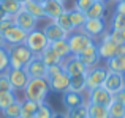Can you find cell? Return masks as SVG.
Wrapping results in <instances>:
<instances>
[{
    "instance_id": "cell-1",
    "label": "cell",
    "mask_w": 125,
    "mask_h": 118,
    "mask_svg": "<svg viewBox=\"0 0 125 118\" xmlns=\"http://www.w3.org/2000/svg\"><path fill=\"white\" fill-rule=\"evenodd\" d=\"M49 91H51V87H49L48 79L41 77V79H29L22 93H24V99H30L40 104L48 99Z\"/></svg>"
},
{
    "instance_id": "cell-2",
    "label": "cell",
    "mask_w": 125,
    "mask_h": 118,
    "mask_svg": "<svg viewBox=\"0 0 125 118\" xmlns=\"http://www.w3.org/2000/svg\"><path fill=\"white\" fill-rule=\"evenodd\" d=\"M10 58V68L11 69H24L27 63L33 58L32 51L25 44H11L6 46Z\"/></svg>"
},
{
    "instance_id": "cell-3",
    "label": "cell",
    "mask_w": 125,
    "mask_h": 118,
    "mask_svg": "<svg viewBox=\"0 0 125 118\" xmlns=\"http://www.w3.org/2000/svg\"><path fill=\"white\" fill-rule=\"evenodd\" d=\"M68 44H70V51L71 55H79L84 49H87L92 42H95V39L92 36H89L87 33H84L83 30H74L73 33L68 35Z\"/></svg>"
},
{
    "instance_id": "cell-4",
    "label": "cell",
    "mask_w": 125,
    "mask_h": 118,
    "mask_svg": "<svg viewBox=\"0 0 125 118\" xmlns=\"http://www.w3.org/2000/svg\"><path fill=\"white\" fill-rule=\"evenodd\" d=\"M24 44L30 49L33 55H40L41 52L49 46V41H48V38H46L44 32L35 28V30H32V32L27 33V38H25Z\"/></svg>"
},
{
    "instance_id": "cell-5",
    "label": "cell",
    "mask_w": 125,
    "mask_h": 118,
    "mask_svg": "<svg viewBox=\"0 0 125 118\" xmlns=\"http://www.w3.org/2000/svg\"><path fill=\"white\" fill-rule=\"evenodd\" d=\"M108 76V68L106 66H94L89 68L87 73H85V85H87V90H94V88L103 87L104 79Z\"/></svg>"
},
{
    "instance_id": "cell-6",
    "label": "cell",
    "mask_w": 125,
    "mask_h": 118,
    "mask_svg": "<svg viewBox=\"0 0 125 118\" xmlns=\"http://www.w3.org/2000/svg\"><path fill=\"white\" fill-rule=\"evenodd\" d=\"M114 94H111L104 87H98L94 90H87V102L89 104H98V106H104L108 107L111 102L114 101Z\"/></svg>"
},
{
    "instance_id": "cell-7",
    "label": "cell",
    "mask_w": 125,
    "mask_h": 118,
    "mask_svg": "<svg viewBox=\"0 0 125 118\" xmlns=\"http://www.w3.org/2000/svg\"><path fill=\"white\" fill-rule=\"evenodd\" d=\"M97 49H98V55H100L101 60H109V58L116 57L117 42H114L109 38V32H104L101 35L100 42H97Z\"/></svg>"
},
{
    "instance_id": "cell-8",
    "label": "cell",
    "mask_w": 125,
    "mask_h": 118,
    "mask_svg": "<svg viewBox=\"0 0 125 118\" xmlns=\"http://www.w3.org/2000/svg\"><path fill=\"white\" fill-rule=\"evenodd\" d=\"M13 17H14V24L18 25L19 28H22L24 32H27V33L38 27V19L35 17V16H32L29 11H25L24 8H21Z\"/></svg>"
},
{
    "instance_id": "cell-9",
    "label": "cell",
    "mask_w": 125,
    "mask_h": 118,
    "mask_svg": "<svg viewBox=\"0 0 125 118\" xmlns=\"http://www.w3.org/2000/svg\"><path fill=\"white\" fill-rule=\"evenodd\" d=\"M24 69L27 71V74H29L30 79H41V77L48 79V66H46V63L41 60L40 55H33V58L27 63V66H25Z\"/></svg>"
},
{
    "instance_id": "cell-10",
    "label": "cell",
    "mask_w": 125,
    "mask_h": 118,
    "mask_svg": "<svg viewBox=\"0 0 125 118\" xmlns=\"http://www.w3.org/2000/svg\"><path fill=\"white\" fill-rule=\"evenodd\" d=\"M103 87L109 91L111 94L116 96L119 91H122V88L125 87V74L120 73H114V71H108V76L104 79Z\"/></svg>"
},
{
    "instance_id": "cell-11",
    "label": "cell",
    "mask_w": 125,
    "mask_h": 118,
    "mask_svg": "<svg viewBox=\"0 0 125 118\" xmlns=\"http://www.w3.org/2000/svg\"><path fill=\"white\" fill-rule=\"evenodd\" d=\"M62 66H63V71L70 77L81 76V74H85V73H87L85 65L79 60V57H76V55H70V57H67L63 61H62Z\"/></svg>"
},
{
    "instance_id": "cell-12",
    "label": "cell",
    "mask_w": 125,
    "mask_h": 118,
    "mask_svg": "<svg viewBox=\"0 0 125 118\" xmlns=\"http://www.w3.org/2000/svg\"><path fill=\"white\" fill-rule=\"evenodd\" d=\"M6 76L10 79V84H11L14 93L24 90L27 82H29V79H30L25 69H11V68H10V69L6 71Z\"/></svg>"
},
{
    "instance_id": "cell-13",
    "label": "cell",
    "mask_w": 125,
    "mask_h": 118,
    "mask_svg": "<svg viewBox=\"0 0 125 118\" xmlns=\"http://www.w3.org/2000/svg\"><path fill=\"white\" fill-rule=\"evenodd\" d=\"M81 30L95 39L106 32V22H104V19H87Z\"/></svg>"
},
{
    "instance_id": "cell-14",
    "label": "cell",
    "mask_w": 125,
    "mask_h": 118,
    "mask_svg": "<svg viewBox=\"0 0 125 118\" xmlns=\"http://www.w3.org/2000/svg\"><path fill=\"white\" fill-rule=\"evenodd\" d=\"M70 79L71 77L65 71H62V73L55 74L52 77H48V82H49V87H51L52 91H55V93H65L70 88Z\"/></svg>"
},
{
    "instance_id": "cell-15",
    "label": "cell",
    "mask_w": 125,
    "mask_h": 118,
    "mask_svg": "<svg viewBox=\"0 0 125 118\" xmlns=\"http://www.w3.org/2000/svg\"><path fill=\"white\" fill-rule=\"evenodd\" d=\"M3 39H5V44L6 46H11V44H24L25 38H27V32H24L22 28H19L18 25H13L10 27L5 33H2Z\"/></svg>"
},
{
    "instance_id": "cell-16",
    "label": "cell",
    "mask_w": 125,
    "mask_h": 118,
    "mask_svg": "<svg viewBox=\"0 0 125 118\" xmlns=\"http://www.w3.org/2000/svg\"><path fill=\"white\" fill-rule=\"evenodd\" d=\"M79 60L83 61V63L85 65V68H94V66H97L98 65V61L101 60L100 58V55H98V49H97V42H92L90 46H89L87 49H84L83 52H81L79 55Z\"/></svg>"
},
{
    "instance_id": "cell-17",
    "label": "cell",
    "mask_w": 125,
    "mask_h": 118,
    "mask_svg": "<svg viewBox=\"0 0 125 118\" xmlns=\"http://www.w3.org/2000/svg\"><path fill=\"white\" fill-rule=\"evenodd\" d=\"M62 104L65 106L67 110H70V109H76V107H79V106L87 104V101H85L83 93H76V91L68 90V91H65V93H62Z\"/></svg>"
},
{
    "instance_id": "cell-18",
    "label": "cell",
    "mask_w": 125,
    "mask_h": 118,
    "mask_svg": "<svg viewBox=\"0 0 125 118\" xmlns=\"http://www.w3.org/2000/svg\"><path fill=\"white\" fill-rule=\"evenodd\" d=\"M43 32H44V35H46V38H48L49 42H54V41H57V39L68 38V33L63 30V28L59 27L55 21H49L48 24L44 25Z\"/></svg>"
},
{
    "instance_id": "cell-19",
    "label": "cell",
    "mask_w": 125,
    "mask_h": 118,
    "mask_svg": "<svg viewBox=\"0 0 125 118\" xmlns=\"http://www.w3.org/2000/svg\"><path fill=\"white\" fill-rule=\"evenodd\" d=\"M65 11V5L60 3L59 0H46L43 3V13H44V19L54 21L60 13Z\"/></svg>"
},
{
    "instance_id": "cell-20",
    "label": "cell",
    "mask_w": 125,
    "mask_h": 118,
    "mask_svg": "<svg viewBox=\"0 0 125 118\" xmlns=\"http://www.w3.org/2000/svg\"><path fill=\"white\" fill-rule=\"evenodd\" d=\"M40 57H41V60L46 63V66H52V65H59V63H62L63 61V58L60 57V55L57 54V52L52 49V46L49 44L48 47L44 49V51L40 54Z\"/></svg>"
},
{
    "instance_id": "cell-21",
    "label": "cell",
    "mask_w": 125,
    "mask_h": 118,
    "mask_svg": "<svg viewBox=\"0 0 125 118\" xmlns=\"http://www.w3.org/2000/svg\"><path fill=\"white\" fill-rule=\"evenodd\" d=\"M104 14H106V3L101 2H94L92 6L85 11L87 19H104Z\"/></svg>"
},
{
    "instance_id": "cell-22",
    "label": "cell",
    "mask_w": 125,
    "mask_h": 118,
    "mask_svg": "<svg viewBox=\"0 0 125 118\" xmlns=\"http://www.w3.org/2000/svg\"><path fill=\"white\" fill-rule=\"evenodd\" d=\"M106 68L108 71L125 74V55H116V57L106 60Z\"/></svg>"
},
{
    "instance_id": "cell-23",
    "label": "cell",
    "mask_w": 125,
    "mask_h": 118,
    "mask_svg": "<svg viewBox=\"0 0 125 118\" xmlns=\"http://www.w3.org/2000/svg\"><path fill=\"white\" fill-rule=\"evenodd\" d=\"M22 8H24L25 11H29L32 16H35L38 21H40V19H44V13H43V3L37 2V0H27V2L22 5Z\"/></svg>"
},
{
    "instance_id": "cell-24",
    "label": "cell",
    "mask_w": 125,
    "mask_h": 118,
    "mask_svg": "<svg viewBox=\"0 0 125 118\" xmlns=\"http://www.w3.org/2000/svg\"><path fill=\"white\" fill-rule=\"evenodd\" d=\"M87 113H89V118H111L108 107L98 106V104H89L87 102Z\"/></svg>"
},
{
    "instance_id": "cell-25",
    "label": "cell",
    "mask_w": 125,
    "mask_h": 118,
    "mask_svg": "<svg viewBox=\"0 0 125 118\" xmlns=\"http://www.w3.org/2000/svg\"><path fill=\"white\" fill-rule=\"evenodd\" d=\"M54 21L57 22V25H59V27H60V28H63V30L67 32L68 35L74 32L73 24H71V19H70V11H68V9H65L63 13H60V14H59L57 17L54 19Z\"/></svg>"
},
{
    "instance_id": "cell-26",
    "label": "cell",
    "mask_w": 125,
    "mask_h": 118,
    "mask_svg": "<svg viewBox=\"0 0 125 118\" xmlns=\"http://www.w3.org/2000/svg\"><path fill=\"white\" fill-rule=\"evenodd\" d=\"M49 44L52 46V49H54V51L57 52V54L60 55L63 60H65L67 57H70V55H71L70 44H68V39H67V38H63V39H57V41L49 42Z\"/></svg>"
},
{
    "instance_id": "cell-27",
    "label": "cell",
    "mask_w": 125,
    "mask_h": 118,
    "mask_svg": "<svg viewBox=\"0 0 125 118\" xmlns=\"http://www.w3.org/2000/svg\"><path fill=\"white\" fill-rule=\"evenodd\" d=\"M37 109H38V102L30 101V99H24V101H22L21 117H19V118H33Z\"/></svg>"
},
{
    "instance_id": "cell-28",
    "label": "cell",
    "mask_w": 125,
    "mask_h": 118,
    "mask_svg": "<svg viewBox=\"0 0 125 118\" xmlns=\"http://www.w3.org/2000/svg\"><path fill=\"white\" fill-rule=\"evenodd\" d=\"M70 11V19H71V24H73V28L74 30H81L84 25V22L87 21V16L85 13L79 11V9H68Z\"/></svg>"
},
{
    "instance_id": "cell-29",
    "label": "cell",
    "mask_w": 125,
    "mask_h": 118,
    "mask_svg": "<svg viewBox=\"0 0 125 118\" xmlns=\"http://www.w3.org/2000/svg\"><path fill=\"white\" fill-rule=\"evenodd\" d=\"M21 107H22V101L16 99L14 102H11L6 109L2 110L3 118H19L21 117Z\"/></svg>"
},
{
    "instance_id": "cell-30",
    "label": "cell",
    "mask_w": 125,
    "mask_h": 118,
    "mask_svg": "<svg viewBox=\"0 0 125 118\" xmlns=\"http://www.w3.org/2000/svg\"><path fill=\"white\" fill-rule=\"evenodd\" d=\"M68 90L76 91V93H84L87 90V85H85V74L81 76H73L70 79V88Z\"/></svg>"
},
{
    "instance_id": "cell-31",
    "label": "cell",
    "mask_w": 125,
    "mask_h": 118,
    "mask_svg": "<svg viewBox=\"0 0 125 118\" xmlns=\"http://www.w3.org/2000/svg\"><path fill=\"white\" fill-rule=\"evenodd\" d=\"M109 110V117L111 118H124L125 117V104H122L119 99L114 98V101L108 106Z\"/></svg>"
},
{
    "instance_id": "cell-32",
    "label": "cell",
    "mask_w": 125,
    "mask_h": 118,
    "mask_svg": "<svg viewBox=\"0 0 125 118\" xmlns=\"http://www.w3.org/2000/svg\"><path fill=\"white\" fill-rule=\"evenodd\" d=\"M0 6H2L10 16H14L16 13L22 8V5L18 0H0Z\"/></svg>"
},
{
    "instance_id": "cell-33",
    "label": "cell",
    "mask_w": 125,
    "mask_h": 118,
    "mask_svg": "<svg viewBox=\"0 0 125 118\" xmlns=\"http://www.w3.org/2000/svg\"><path fill=\"white\" fill-rule=\"evenodd\" d=\"M109 28L111 30H125V16L114 11L111 22H109Z\"/></svg>"
},
{
    "instance_id": "cell-34",
    "label": "cell",
    "mask_w": 125,
    "mask_h": 118,
    "mask_svg": "<svg viewBox=\"0 0 125 118\" xmlns=\"http://www.w3.org/2000/svg\"><path fill=\"white\" fill-rule=\"evenodd\" d=\"M52 109H51V106H49L48 102H40L38 104V109H37V112H35V117L33 118H52Z\"/></svg>"
},
{
    "instance_id": "cell-35",
    "label": "cell",
    "mask_w": 125,
    "mask_h": 118,
    "mask_svg": "<svg viewBox=\"0 0 125 118\" xmlns=\"http://www.w3.org/2000/svg\"><path fill=\"white\" fill-rule=\"evenodd\" d=\"M67 118H89V113H87V104H84V106H79V107H76V109L67 110Z\"/></svg>"
},
{
    "instance_id": "cell-36",
    "label": "cell",
    "mask_w": 125,
    "mask_h": 118,
    "mask_svg": "<svg viewBox=\"0 0 125 118\" xmlns=\"http://www.w3.org/2000/svg\"><path fill=\"white\" fill-rule=\"evenodd\" d=\"M16 99H18V98H16L14 91H8V93H0V112H2L3 109H6V107H8L11 102H14Z\"/></svg>"
},
{
    "instance_id": "cell-37",
    "label": "cell",
    "mask_w": 125,
    "mask_h": 118,
    "mask_svg": "<svg viewBox=\"0 0 125 118\" xmlns=\"http://www.w3.org/2000/svg\"><path fill=\"white\" fill-rule=\"evenodd\" d=\"M10 69V58L6 47H0V73H6Z\"/></svg>"
},
{
    "instance_id": "cell-38",
    "label": "cell",
    "mask_w": 125,
    "mask_h": 118,
    "mask_svg": "<svg viewBox=\"0 0 125 118\" xmlns=\"http://www.w3.org/2000/svg\"><path fill=\"white\" fill-rule=\"evenodd\" d=\"M8 91H13L10 79L6 76V73H0V93H8Z\"/></svg>"
},
{
    "instance_id": "cell-39",
    "label": "cell",
    "mask_w": 125,
    "mask_h": 118,
    "mask_svg": "<svg viewBox=\"0 0 125 118\" xmlns=\"http://www.w3.org/2000/svg\"><path fill=\"white\" fill-rule=\"evenodd\" d=\"M109 38L117 44H125V30H109Z\"/></svg>"
},
{
    "instance_id": "cell-40",
    "label": "cell",
    "mask_w": 125,
    "mask_h": 118,
    "mask_svg": "<svg viewBox=\"0 0 125 118\" xmlns=\"http://www.w3.org/2000/svg\"><path fill=\"white\" fill-rule=\"evenodd\" d=\"M92 3H94V0H74V9L85 13L92 6Z\"/></svg>"
},
{
    "instance_id": "cell-41",
    "label": "cell",
    "mask_w": 125,
    "mask_h": 118,
    "mask_svg": "<svg viewBox=\"0 0 125 118\" xmlns=\"http://www.w3.org/2000/svg\"><path fill=\"white\" fill-rule=\"evenodd\" d=\"M13 25H14V17H13V16L0 21V33H5V32L8 30L10 27H13Z\"/></svg>"
},
{
    "instance_id": "cell-42",
    "label": "cell",
    "mask_w": 125,
    "mask_h": 118,
    "mask_svg": "<svg viewBox=\"0 0 125 118\" xmlns=\"http://www.w3.org/2000/svg\"><path fill=\"white\" fill-rule=\"evenodd\" d=\"M62 71H63V66H62V63L52 65V66H48V77H52V76H55V74L62 73Z\"/></svg>"
},
{
    "instance_id": "cell-43",
    "label": "cell",
    "mask_w": 125,
    "mask_h": 118,
    "mask_svg": "<svg viewBox=\"0 0 125 118\" xmlns=\"http://www.w3.org/2000/svg\"><path fill=\"white\" fill-rule=\"evenodd\" d=\"M116 13H120V14L125 16V0L116 2Z\"/></svg>"
},
{
    "instance_id": "cell-44",
    "label": "cell",
    "mask_w": 125,
    "mask_h": 118,
    "mask_svg": "<svg viewBox=\"0 0 125 118\" xmlns=\"http://www.w3.org/2000/svg\"><path fill=\"white\" fill-rule=\"evenodd\" d=\"M116 99H119L122 104H125V87L122 88V91H119V93L116 94Z\"/></svg>"
},
{
    "instance_id": "cell-45",
    "label": "cell",
    "mask_w": 125,
    "mask_h": 118,
    "mask_svg": "<svg viewBox=\"0 0 125 118\" xmlns=\"http://www.w3.org/2000/svg\"><path fill=\"white\" fill-rule=\"evenodd\" d=\"M6 17H10V14L2 8V6H0V21H3V19H6Z\"/></svg>"
},
{
    "instance_id": "cell-46",
    "label": "cell",
    "mask_w": 125,
    "mask_h": 118,
    "mask_svg": "<svg viewBox=\"0 0 125 118\" xmlns=\"http://www.w3.org/2000/svg\"><path fill=\"white\" fill-rule=\"evenodd\" d=\"M52 118H67V113H62V112H54V113H52Z\"/></svg>"
},
{
    "instance_id": "cell-47",
    "label": "cell",
    "mask_w": 125,
    "mask_h": 118,
    "mask_svg": "<svg viewBox=\"0 0 125 118\" xmlns=\"http://www.w3.org/2000/svg\"><path fill=\"white\" fill-rule=\"evenodd\" d=\"M0 47H6V44H5V39H3L2 33H0Z\"/></svg>"
},
{
    "instance_id": "cell-48",
    "label": "cell",
    "mask_w": 125,
    "mask_h": 118,
    "mask_svg": "<svg viewBox=\"0 0 125 118\" xmlns=\"http://www.w3.org/2000/svg\"><path fill=\"white\" fill-rule=\"evenodd\" d=\"M94 2H101V3H108L109 0H94Z\"/></svg>"
},
{
    "instance_id": "cell-49",
    "label": "cell",
    "mask_w": 125,
    "mask_h": 118,
    "mask_svg": "<svg viewBox=\"0 0 125 118\" xmlns=\"http://www.w3.org/2000/svg\"><path fill=\"white\" fill-rule=\"evenodd\" d=\"M18 2H19V3H21V5H24V3H25V2H27V0H18Z\"/></svg>"
},
{
    "instance_id": "cell-50",
    "label": "cell",
    "mask_w": 125,
    "mask_h": 118,
    "mask_svg": "<svg viewBox=\"0 0 125 118\" xmlns=\"http://www.w3.org/2000/svg\"><path fill=\"white\" fill-rule=\"evenodd\" d=\"M59 2H60V3H63V5H65V2H67V0H59Z\"/></svg>"
},
{
    "instance_id": "cell-51",
    "label": "cell",
    "mask_w": 125,
    "mask_h": 118,
    "mask_svg": "<svg viewBox=\"0 0 125 118\" xmlns=\"http://www.w3.org/2000/svg\"><path fill=\"white\" fill-rule=\"evenodd\" d=\"M37 2H40V3H44V2H46V0H37Z\"/></svg>"
},
{
    "instance_id": "cell-52",
    "label": "cell",
    "mask_w": 125,
    "mask_h": 118,
    "mask_svg": "<svg viewBox=\"0 0 125 118\" xmlns=\"http://www.w3.org/2000/svg\"><path fill=\"white\" fill-rule=\"evenodd\" d=\"M114 2H120V0H114Z\"/></svg>"
},
{
    "instance_id": "cell-53",
    "label": "cell",
    "mask_w": 125,
    "mask_h": 118,
    "mask_svg": "<svg viewBox=\"0 0 125 118\" xmlns=\"http://www.w3.org/2000/svg\"><path fill=\"white\" fill-rule=\"evenodd\" d=\"M124 118H125V117H124Z\"/></svg>"
}]
</instances>
